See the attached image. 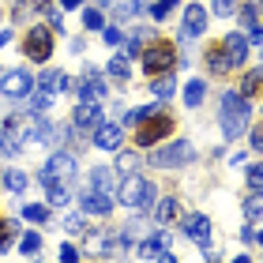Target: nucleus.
Listing matches in <instances>:
<instances>
[{
	"instance_id": "44",
	"label": "nucleus",
	"mask_w": 263,
	"mask_h": 263,
	"mask_svg": "<svg viewBox=\"0 0 263 263\" xmlns=\"http://www.w3.org/2000/svg\"><path fill=\"white\" fill-rule=\"evenodd\" d=\"M256 241H259V245H263V233H256Z\"/></svg>"
},
{
	"instance_id": "26",
	"label": "nucleus",
	"mask_w": 263,
	"mask_h": 263,
	"mask_svg": "<svg viewBox=\"0 0 263 263\" xmlns=\"http://www.w3.org/2000/svg\"><path fill=\"white\" fill-rule=\"evenodd\" d=\"M245 218H248V222H259V218H263V188H259L256 196H248V203H245Z\"/></svg>"
},
{
	"instance_id": "16",
	"label": "nucleus",
	"mask_w": 263,
	"mask_h": 263,
	"mask_svg": "<svg viewBox=\"0 0 263 263\" xmlns=\"http://www.w3.org/2000/svg\"><path fill=\"white\" fill-rule=\"evenodd\" d=\"M79 207L87 214H109L113 211V199H109V192H83Z\"/></svg>"
},
{
	"instance_id": "22",
	"label": "nucleus",
	"mask_w": 263,
	"mask_h": 263,
	"mask_svg": "<svg viewBox=\"0 0 263 263\" xmlns=\"http://www.w3.org/2000/svg\"><path fill=\"white\" fill-rule=\"evenodd\" d=\"M259 90H263V68H252L241 79V94H245V98H252V94H259Z\"/></svg>"
},
{
	"instance_id": "31",
	"label": "nucleus",
	"mask_w": 263,
	"mask_h": 263,
	"mask_svg": "<svg viewBox=\"0 0 263 263\" xmlns=\"http://www.w3.org/2000/svg\"><path fill=\"white\" fill-rule=\"evenodd\" d=\"M83 27H87V30H102V27H105L102 8H87V11H83Z\"/></svg>"
},
{
	"instance_id": "19",
	"label": "nucleus",
	"mask_w": 263,
	"mask_h": 263,
	"mask_svg": "<svg viewBox=\"0 0 263 263\" xmlns=\"http://www.w3.org/2000/svg\"><path fill=\"white\" fill-rule=\"evenodd\" d=\"M151 214H154V222H162V226H165V222H173L177 214H181V203H177L173 196H165L162 203H154V211H151Z\"/></svg>"
},
{
	"instance_id": "37",
	"label": "nucleus",
	"mask_w": 263,
	"mask_h": 263,
	"mask_svg": "<svg viewBox=\"0 0 263 263\" xmlns=\"http://www.w3.org/2000/svg\"><path fill=\"white\" fill-rule=\"evenodd\" d=\"M102 38L109 42V45H121V42H124V34L117 30V27H105V30H102Z\"/></svg>"
},
{
	"instance_id": "36",
	"label": "nucleus",
	"mask_w": 263,
	"mask_h": 263,
	"mask_svg": "<svg viewBox=\"0 0 263 263\" xmlns=\"http://www.w3.org/2000/svg\"><path fill=\"white\" fill-rule=\"evenodd\" d=\"M117 170H121V173H136L139 158H136V154H121V158H117Z\"/></svg>"
},
{
	"instance_id": "27",
	"label": "nucleus",
	"mask_w": 263,
	"mask_h": 263,
	"mask_svg": "<svg viewBox=\"0 0 263 263\" xmlns=\"http://www.w3.org/2000/svg\"><path fill=\"white\" fill-rule=\"evenodd\" d=\"M105 71H109L113 79H128V76H132V61L121 53V57H113V61H109V68H105Z\"/></svg>"
},
{
	"instance_id": "33",
	"label": "nucleus",
	"mask_w": 263,
	"mask_h": 263,
	"mask_svg": "<svg viewBox=\"0 0 263 263\" xmlns=\"http://www.w3.org/2000/svg\"><path fill=\"white\" fill-rule=\"evenodd\" d=\"M158 109V105H136V109H132L128 117H124V124H139V121H147V117Z\"/></svg>"
},
{
	"instance_id": "29",
	"label": "nucleus",
	"mask_w": 263,
	"mask_h": 263,
	"mask_svg": "<svg viewBox=\"0 0 263 263\" xmlns=\"http://www.w3.org/2000/svg\"><path fill=\"white\" fill-rule=\"evenodd\" d=\"M241 27H245V30L259 27V8H256V0H245V8H241Z\"/></svg>"
},
{
	"instance_id": "13",
	"label": "nucleus",
	"mask_w": 263,
	"mask_h": 263,
	"mask_svg": "<svg viewBox=\"0 0 263 263\" xmlns=\"http://www.w3.org/2000/svg\"><path fill=\"white\" fill-rule=\"evenodd\" d=\"M184 233L192 237L196 245L211 248V218H207V214H188V218H184Z\"/></svg>"
},
{
	"instance_id": "15",
	"label": "nucleus",
	"mask_w": 263,
	"mask_h": 263,
	"mask_svg": "<svg viewBox=\"0 0 263 263\" xmlns=\"http://www.w3.org/2000/svg\"><path fill=\"white\" fill-rule=\"evenodd\" d=\"M222 49H226V57H230V64H245L248 61V38L245 34H226Z\"/></svg>"
},
{
	"instance_id": "34",
	"label": "nucleus",
	"mask_w": 263,
	"mask_h": 263,
	"mask_svg": "<svg viewBox=\"0 0 263 263\" xmlns=\"http://www.w3.org/2000/svg\"><path fill=\"white\" fill-rule=\"evenodd\" d=\"M173 8H177V0H151V15L154 19H165Z\"/></svg>"
},
{
	"instance_id": "21",
	"label": "nucleus",
	"mask_w": 263,
	"mask_h": 263,
	"mask_svg": "<svg viewBox=\"0 0 263 263\" xmlns=\"http://www.w3.org/2000/svg\"><path fill=\"white\" fill-rule=\"evenodd\" d=\"M113 188V170H94L87 177V192H109Z\"/></svg>"
},
{
	"instance_id": "43",
	"label": "nucleus",
	"mask_w": 263,
	"mask_h": 263,
	"mask_svg": "<svg viewBox=\"0 0 263 263\" xmlns=\"http://www.w3.org/2000/svg\"><path fill=\"white\" fill-rule=\"evenodd\" d=\"M94 4H98V8H113V0H94Z\"/></svg>"
},
{
	"instance_id": "14",
	"label": "nucleus",
	"mask_w": 263,
	"mask_h": 263,
	"mask_svg": "<svg viewBox=\"0 0 263 263\" xmlns=\"http://www.w3.org/2000/svg\"><path fill=\"white\" fill-rule=\"evenodd\" d=\"M203 30H207V11H203L199 4H188L184 8V27H181V34H184V38H199Z\"/></svg>"
},
{
	"instance_id": "9",
	"label": "nucleus",
	"mask_w": 263,
	"mask_h": 263,
	"mask_svg": "<svg viewBox=\"0 0 263 263\" xmlns=\"http://www.w3.org/2000/svg\"><path fill=\"white\" fill-rule=\"evenodd\" d=\"M71 87H76L79 102H102L105 98V79H102L98 68H87V71H83V79L71 83Z\"/></svg>"
},
{
	"instance_id": "41",
	"label": "nucleus",
	"mask_w": 263,
	"mask_h": 263,
	"mask_svg": "<svg viewBox=\"0 0 263 263\" xmlns=\"http://www.w3.org/2000/svg\"><path fill=\"white\" fill-rule=\"evenodd\" d=\"M64 226H68V230H76V233H79V230H83V218H79V214H68V222H64Z\"/></svg>"
},
{
	"instance_id": "46",
	"label": "nucleus",
	"mask_w": 263,
	"mask_h": 263,
	"mask_svg": "<svg viewBox=\"0 0 263 263\" xmlns=\"http://www.w3.org/2000/svg\"><path fill=\"white\" fill-rule=\"evenodd\" d=\"M0 226H4V218H0Z\"/></svg>"
},
{
	"instance_id": "25",
	"label": "nucleus",
	"mask_w": 263,
	"mask_h": 263,
	"mask_svg": "<svg viewBox=\"0 0 263 263\" xmlns=\"http://www.w3.org/2000/svg\"><path fill=\"white\" fill-rule=\"evenodd\" d=\"M15 237H19V222L15 218H4V226H0V252H8Z\"/></svg>"
},
{
	"instance_id": "8",
	"label": "nucleus",
	"mask_w": 263,
	"mask_h": 263,
	"mask_svg": "<svg viewBox=\"0 0 263 263\" xmlns=\"http://www.w3.org/2000/svg\"><path fill=\"white\" fill-rule=\"evenodd\" d=\"M38 87V83L30 79V71H23V68H15V71H4L0 76V90L8 94V98H30V90Z\"/></svg>"
},
{
	"instance_id": "28",
	"label": "nucleus",
	"mask_w": 263,
	"mask_h": 263,
	"mask_svg": "<svg viewBox=\"0 0 263 263\" xmlns=\"http://www.w3.org/2000/svg\"><path fill=\"white\" fill-rule=\"evenodd\" d=\"M19 252H23V256H38V252H42V233H34V230H30V233H23Z\"/></svg>"
},
{
	"instance_id": "3",
	"label": "nucleus",
	"mask_w": 263,
	"mask_h": 263,
	"mask_svg": "<svg viewBox=\"0 0 263 263\" xmlns=\"http://www.w3.org/2000/svg\"><path fill=\"white\" fill-rule=\"evenodd\" d=\"M117 199H121V207L147 211V207H154V184L147 177H124L121 188H117Z\"/></svg>"
},
{
	"instance_id": "1",
	"label": "nucleus",
	"mask_w": 263,
	"mask_h": 263,
	"mask_svg": "<svg viewBox=\"0 0 263 263\" xmlns=\"http://www.w3.org/2000/svg\"><path fill=\"white\" fill-rule=\"evenodd\" d=\"M71 177H76V154L68 151H57L42 170V184H45V196H49L53 207L71 199Z\"/></svg>"
},
{
	"instance_id": "17",
	"label": "nucleus",
	"mask_w": 263,
	"mask_h": 263,
	"mask_svg": "<svg viewBox=\"0 0 263 263\" xmlns=\"http://www.w3.org/2000/svg\"><path fill=\"white\" fill-rule=\"evenodd\" d=\"M38 87H42V90H49V94H61V90H68V87H71V83H68V76H64V71L49 68V71H42Z\"/></svg>"
},
{
	"instance_id": "24",
	"label": "nucleus",
	"mask_w": 263,
	"mask_h": 263,
	"mask_svg": "<svg viewBox=\"0 0 263 263\" xmlns=\"http://www.w3.org/2000/svg\"><path fill=\"white\" fill-rule=\"evenodd\" d=\"M27 173H19V170H8L4 173V188H8V192H15V196H23V192H27Z\"/></svg>"
},
{
	"instance_id": "6",
	"label": "nucleus",
	"mask_w": 263,
	"mask_h": 263,
	"mask_svg": "<svg viewBox=\"0 0 263 263\" xmlns=\"http://www.w3.org/2000/svg\"><path fill=\"white\" fill-rule=\"evenodd\" d=\"M192 158H196V147L184 143V139H177V143H165L162 151H154L151 165H158V170H177V165H188Z\"/></svg>"
},
{
	"instance_id": "40",
	"label": "nucleus",
	"mask_w": 263,
	"mask_h": 263,
	"mask_svg": "<svg viewBox=\"0 0 263 263\" xmlns=\"http://www.w3.org/2000/svg\"><path fill=\"white\" fill-rule=\"evenodd\" d=\"M252 147L263 154V124H256V128H252Z\"/></svg>"
},
{
	"instance_id": "4",
	"label": "nucleus",
	"mask_w": 263,
	"mask_h": 263,
	"mask_svg": "<svg viewBox=\"0 0 263 263\" xmlns=\"http://www.w3.org/2000/svg\"><path fill=\"white\" fill-rule=\"evenodd\" d=\"M139 57H143V71H147V76L154 79V76H162V71H170V68H173L177 49H173V42H165V38H162V42H151Z\"/></svg>"
},
{
	"instance_id": "30",
	"label": "nucleus",
	"mask_w": 263,
	"mask_h": 263,
	"mask_svg": "<svg viewBox=\"0 0 263 263\" xmlns=\"http://www.w3.org/2000/svg\"><path fill=\"white\" fill-rule=\"evenodd\" d=\"M23 218H27V222H49V207H42V203H27V207H23Z\"/></svg>"
},
{
	"instance_id": "23",
	"label": "nucleus",
	"mask_w": 263,
	"mask_h": 263,
	"mask_svg": "<svg viewBox=\"0 0 263 263\" xmlns=\"http://www.w3.org/2000/svg\"><path fill=\"white\" fill-rule=\"evenodd\" d=\"M151 90H154V94H158V98L165 102V98H170V94L177 90V83H173V76H170V71H162V76H154V83H151Z\"/></svg>"
},
{
	"instance_id": "5",
	"label": "nucleus",
	"mask_w": 263,
	"mask_h": 263,
	"mask_svg": "<svg viewBox=\"0 0 263 263\" xmlns=\"http://www.w3.org/2000/svg\"><path fill=\"white\" fill-rule=\"evenodd\" d=\"M170 132H173V117H170V113H165L162 105H158V109H154V113L147 117V121H139L136 143H139V147H151V143L165 139V136H170Z\"/></svg>"
},
{
	"instance_id": "20",
	"label": "nucleus",
	"mask_w": 263,
	"mask_h": 263,
	"mask_svg": "<svg viewBox=\"0 0 263 263\" xmlns=\"http://www.w3.org/2000/svg\"><path fill=\"white\" fill-rule=\"evenodd\" d=\"M203 98H207V83H203V79H192V83H184V105H188V109L203 105Z\"/></svg>"
},
{
	"instance_id": "7",
	"label": "nucleus",
	"mask_w": 263,
	"mask_h": 263,
	"mask_svg": "<svg viewBox=\"0 0 263 263\" xmlns=\"http://www.w3.org/2000/svg\"><path fill=\"white\" fill-rule=\"evenodd\" d=\"M23 53H27L34 64H45L53 57V27H30L27 42H23Z\"/></svg>"
},
{
	"instance_id": "12",
	"label": "nucleus",
	"mask_w": 263,
	"mask_h": 263,
	"mask_svg": "<svg viewBox=\"0 0 263 263\" xmlns=\"http://www.w3.org/2000/svg\"><path fill=\"white\" fill-rule=\"evenodd\" d=\"M121 143H124V128L121 124H98V128H94V147H102V151H117V147H121Z\"/></svg>"
},
{
	"instance_id": "10",
	"label": "nucleus",
	"mask_w": 263,
	"mask_h": 263,
	"mask_svg": "<svg viewBox=\"0 0 263 263\" xmlns=\"http://www.w3.org/2000/svg\"><path fill=\"white\" fill-rule=\"evenodd\" d=\"M165 245H170V233H165V230H158V233H151L147 241H143L139 256H143V259H165V263H173V252H170Z\"/></svg>"
},
{
	"instance_id": "2",
	"label": "nucleus",
	"mask_w": 263,
	"mask_h": 263,
	"mask_svg": "<svg viewBox=\"0 0 263 263\" xmlns=\"http://www.w3.org/2000/svg\"><path fill=\"white\" fill-rule=\"evenodd\" d=\"M218 117H222V136L226 139H237L248 132V117H252V105L241 90H226L222 94V105H218Z\"/></svg>"
},
{
	"instance_id": "38",
	"label": "nucleus",
	"mask_w": 263,
	"mask_h": 263,
	"mask_svg": "<svg viewBox=\"0 0 263 263\" xmlns=\"http://www.w3.org/2000/svg\"><path fill=\"white\" fill-rule=\"evenodd\" d=\"M233 4H237V0H214V15H230V11H233Z\"/></svg>"
},
{
	"instance_id": "42",
	"label": "nucleus",
	"mask_w": 263,
	"mask_h": 263,
	"mask_svg": "<svg viewBox=\"0 0 263 263\" xmlns=\"http://www.w3.org/2000/svg\"><path fill=\"white\" fill-rule=\"evenodd\" d=\"M61 8H71V11H76V8H83V0H61Z\"/></svg>"
},
{
	"instance_id": "45",
	"label": "nucleus",
	"mask_w": 263,
	"mask_h": 263,
	"mask_svg": "<svg viewBox=\"0 0 263 263\" xmlns=\"http://www.w3.org/2000/svg\"><path fill=\"white\" fill-rule=\"evenodd\" d=\"M0 184H4V173H0Z\"/></svg>"
},
{
	"instance_id": "32",
	"label": "nucleus",
	"mask_w": 263,
	"mask_h": 263,
	"mask_svg": "<svg viewBox=\"0 0 263 263\" xmlns=\"http://www.w3.org/2000/svg\"><path fill=\"white\" fill-rule=\"evenodd\" d=\"M248 188H252V192H259L263 188V162H256V165H248Z\"/></svg>"
},
{
	"instance_id": "39",
	"label": "nucleus",
	"mask_w": 263,
	"mask_h": 263,
	"mask_svg": "<svg viewBox=\"0 0 263 263\" xmlns=\"http://www.w3.org/2000/svg\"><path fill=\"white\" fill-rule=\"evenodd\" d=\"M61 259H64V263H76V259H79V248H76V245H61Z\"/></svg>"
},
{
	"instance_id": "18",
	"label": "nucleus",
	"mask_w": 263,
	"mask_h": 263,
	"mask_svg": "<svg viewBox=\"0 0 263 263\" xmlns=\"http://www.w3.org/2000/svg\"><path fill=\"white\" fill-rule=\"evenodd\" d=\"M207 68L214 71V76H226V71L233 68V64H230V57H226V49H222V42L207 49Z\"/></svg>"
},
{
	"instance_id": "35",
	"label": "nucleus",
	"mask_w": 263,
	"mask_h": 263,
	"mask_svg": "<svg viewBox=\"0 0 263 263\" xmlns=\"http://www.w3.org/2000/svg\"><path fill=\"white\" fill-rule=\"evenodd\" d=\"M113 11L121 19H128V15H139V4H136V0H113Z\"/></svg>"
},
{
	"instance_id": "11",
	"label": "nucleus",
	"mask_w": 263,
	"mask_h": 263,
	"mask_svg": "<svg viewBox=\"0 0 263 263\" xmlns=\"http://www.w3.org/2000/svg\"><path fill=\"white\" fill-rule=\"evenodd\" d=\"M71 117H76V132H94L102 124V102H79Z\"/></svg>"
}]
</instances>
